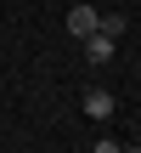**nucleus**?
Listing matches in <instances>:
<instances>
[{
	"mask_svg": "<svg viewBox=\"0 0 141 153\" xmlns=\"http://www.w3.org/2000/svg\"><path fill=\"white\" fill-rule=\"evenodd\" d=\"M96 28H102V34H113V40H119V34H124V28H130V17H124V11H107V17H102V23H96Z\"/></svg>",
	"mask_w": 141,
	"mask_h": 153,
	"instance_id": "4",
	"label": "nucleus"
},
{
	"mask_svg": "<svg viewBox=\"0 0 141 153\" xmlns=\"http://www.w3.org/2000/svg\"><path fill=\"white\" fill-rule=\"evenodd\" d=\"M96 23H102V11H96V6H73V11H68V34H73V40L96 34Z\"/></svg>",
	"mask_w": 141,
	"mask_h": 153,
	"instance_id": "2",
	"label": "nucleus"
},
{
	"mask_svg": "<svg viewBox=\"0 0 141 153\" xmlns=\"http://www.w3.org/2000/svg\"><path fill=\"white\" fill-rule=\"evenodd\" d=\"M79 108H85V119H96V125H102V119H113V108H119V102H113V91H85V97H79Z\"/></svg>",
	"mask_w": 141,
	"mask_h": 153,
	"instance_id": "1",
	"label": "nucleus"
},
{
	"mask_svg": "<svg viewBox=\"0 0 141 153\" xmlns=\"http://www.w3.org/2000/svg\"><path fill=\"white\" fill-rule=\"evenodd\" d=\"M113 51H119V45H113V34H102V28H96V34H85V57H90L96 68H102V62H113Z\"/></svg>",
	"mask_w": 141,
	"mask_h": 153,
	"instance_id": "3",
	"label": "nucleus"
}]
</instances>
